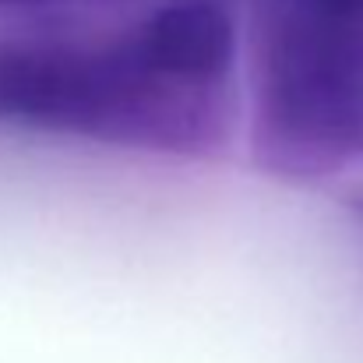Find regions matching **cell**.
Segmentation results:
<instances>
[{"instance_id": "cell-1", "label": "cell", "mask_w": 363, "mask_h": 363, "mask_svg": "<svg viewBox=\"0 0 363 363\" xmlns=\"http://www.w3.org/2000/svg\"><path fill=\"white\" fill-rule=\"evenodd\" d=\"M233 53L212 0L162 4L99 43H0V123L201 152L223 134Z\"/></svg>"}, {"instance_id": "cell-2", "label": "cell", "mask_w": 363, "mask_h": 363, "mask_svg": "<svg viewBox=\"0 0 363 363\" xmlns=\"http://www.w3.org/2000/svg\"><path fill=\"white\" fill-rule=\"evenodd\" d=\"M254 152L293 180L363 155V0H257Z\"/></svg>"}, {"instance_id": "cell-3", "label": "cell", "mask_w": 363, "mask_h": 363, "mask_svg": "<svg viewBox=\"0 0 363 363\" xmlns=\"http://www.w3.org/2000/svg\"><path fill=\"white\" fill-rule=\"evenodd\" d=\"M46 4H60V0H0V7H46Z\"/></svg>"}, {"instance_id": "cell-4", "label": "cell", "mask_w": 363, "mask_h": 363, "mask_svg": "<svg viewBox=\"0 0 363 363\" xmlns=\"http://www.w3.org/2000/svg\"><path fill=\"white\" fill-rule=\"evenodd\" d=\"M357 205H360V212H363V194H357Z\"/></svg>"}]
</instances>
